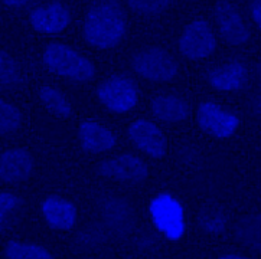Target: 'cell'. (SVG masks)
Masks as SVG:
<instances>
[{
    "label": "cell",
    "mask_w": 261,
    "mask_h": 259,
    "mask_svg": "<svg viewBox=\"0 0 261 259\" xmlns=\"http://www.w3.org/2000/svg\"><path fill=\"white\" fill-rule=\"evenodd\" d=\"M126 32V16L116 2H100L88 10L84 36L93 46L107 49L116 46Z\"/></svg>",
    "instance_id": "cell-1"
},
{
    "label": "cell",
    "mask_w": 261,
    "mask_h": 259,
    "mask_svg": "<svg viewBox=\"0 0 261 259\" xmlns=\"http://www.w3.org/2000/svg\"><path fill=\"white\" fill-rule=\"evenodd\" d=\"M43 62L52 72L75 81H88L95 74V68L88 59L62 43L48 45L43 52Z\"/></svg>",
    "instance_id": "cell-2"
},
{
    "label": "cell",
    "mask_w": 261,
    "mask_h": 259,
    "mask_svg": "<svg viewBox=\"0 0 261 259\" xmlns=\"http://www.w3.org/2000/svg\"><path fill=\"white\" fill-rule=\"evenodd\" d=\"M133 68L139 75L153 81H169L177 72L176 61L160 48L139 52L133 59Z\"/></svg>",
    "instance_id": "cell-3"
},
{
    "label": "cell",
    "mask_w": 261,
    "mask_h": 259,
    "mask_svg": "<svg viewBox=\"0 0 261 259\" xmlns=\"http://www.w3.org/2000/svg\"><path fill=\"white\" fill-rule=\"evenodd\" d=\"M153 222L162 234L170 239H179L184 231V210L182 206L169 194H159L150 203Z\"/></svg>",
    "instance_id": "cell-4"
},
{
    "label": "cell",
    "mask_w": 261,
    "mask_h": 259,
    "mask_svg": "<svg viewBox=\"0 0 261 259\" xmlns=\"http://www.w3.org/2000/svg\"><path fill=\"white\" fill-rule=\"evenodd\" d=\"M98 98L107 108L124 112L136 105L137 90L127 76L114 75L100 85Z\"/></svg>",
    "instance_id": "cell-5"
},
{
    "label": "cell",
    "mask_w": 261,
    "mask_h": 259,
    "mask_svg": "<svg viewBox=\"0 0 261 259\" xmlns=\"http://www.w3.org/2000/svg\"><path fill=\"white\" fill-rule=\"evenodd\" d=\"M179 49L189 59H202L215 49V36L205 20H194L186 26L179 41Z\"/></svg>",
    "instance_id": "cell-6"
},
{
    "label": "cell",
    "mask_w": 261,
    "mask_h": 259,
    "mask_svg": "<svg viewBox=\"0 0 261 259\" xmlns=\"http://www.w3.org/2000/svg\"><path fill=\"white\" fill-rule=\"evenodd\" d=\"M198 124L203 131L218 138H227L236 133L240 120L232 112L221 108L214 102H203L198 108Z\"/></svg>",
    "instance_id": "cell-7"
},
{
    "label": "cell",
    "mask_w": 261,
    "mask_h": 259,
    "mask_svg": "<svg viewBox=\"0 0 261 259\" xmlns=\"http://www.w3.org/2000/svg\"><path fill=\"white\" fill-rule=\"evenodd\" d=\"M98 173L110 179L121 180V182L139 183L147 177L149 170L143 160H140L136 156L124 154L116 159L102 161L98 166Z\"/></svg>",
    "instance_id": "cell-8"
},
{
    "label": "cell",
    "mask_w": 261,
    "mask_h": 259,
    "mask_svg": "<svg viewBox=\"0 0 261 259\" xmlns=\"http://www.w3.org/2000/svg\"><path fill=\"white\" fill-rule=\"evenodd\" d=\"M215 17L218 22L222 38L229 45H243L250 39V32L241 15L231 3L218 2L215 5Z\"/></svg>",
    "instance_id": "cell-9"
},
{
    "label": "cell",
    "mask_w": 261,
    "mask_h": 259,
    "mask_svg": "<svg viewBox=\"0 0 261 259\" xmlns=\"http://www.w3.org/2000/svg\"><path fill=\"white\" fill-rule=\"evenodd\" d=\"M128 134L136 146L144 153H147L149 156L159 159L166 154V149H168L166 137L150 121L137 120L130 126Z\"/></svg>",
    "instance_id": "cell-10"
},
{
    "label": "cell",
    "mask_w": 261,
    "mask_h": 259,
    "mask_svg": "<svg viewBox=\"0 0 261 259\" xmlns=\"http://www.w3.org/2000/svg\"><path fill=\"white\" fill-rule=\"evenodd\" d=\"M34 168L32 156L23 149H12L0 154V179L8 183L26 180Z\"/></svg>",
    "instance_id": "cell-11"
},
{
    "label": "cell",
    "mask_w": 261,
    "mask_h": 259,
    "mask_svg": "<svg viewBox=\"0 0 261 259\" xmlns=\"http://www.w3.org/2000/svg\"><path fill=\"white\" fill-rule=\"evenodd\" d=\"M71 22L69 10L61 3H49L36 8L31 13V23L43 34H57L64 31Z\"/></svg>",
    "instance_id": "cell-12"
},
{
    "label": "cell",
    "mask_w": 261,
    "mask_h": 259,
    "mask_svg": "<svg viewBox=\"0 0 261 259\" xmlns=\"http://www.w3.org/2000/svg\"><path fill=\"white\" fill-rule=\"evenodd\" d=\"M210 84L221 91H237L241 90L248 79L247 68L240 62H231L214 69L208 76Z\"/></svg>",
    "instance_id": "cell-13"
},
{
    "label": "cell",
    "mask_w": 261,
    "mask_h": 259,
    "mask_svg": "<svg viewBox=\"0 0 261 259\" xmlns=\"http://www.w3.org/2000/svg\"><path fill=\"white\" fill-rule=\"evenodd\" d=\"M42 212L46 222L57 229H69L75 223V206L59 196H51L43 202Z\"/></svg>",
    "instance_id": "cell-14"
},
{
    "label": "cell",
    "mask_w": 261,
    "mask_h": 259,
    "mask_svg": "<svg viewBox=\"0 0 261 259\" xmlns=\"http://www.w3.org/2000/svg\"><path fill=\"white\" fill-rule=\"evenodd\" d=\"M78 137L83 149L90 153H102L113 149L116 144V137L111 131L91 121L81 124Z\"/></svg>",
    "instance_id": "cell-15"
},
{
    "label": "cell",
    "mask_w": 261,
    "mask_h": 259,
    "mask_svg": "<svg viewBox=\"0 0 261 259\" xmlns=\"http://www.w3.org/2000/svg\"><path fill=\"white\" fill-rule=\"evenodd\" d=\"M152 109L156 117L169 123L182 121L189 114V107L185 101L173 95L154 98L152 102Z\"/></svg>",
    "instance_id": "cell-16"
},
{
    "label": "cell",
    "mask_w": 261,
    "mask_h": 259,
    "mask_svg": "<svg viewBox=\"0 0 261 259\" xmlns=\"http://www.w3.org/2000/svg\"><path fill=\"white\" fill-rule=\"evenodd\" d=\"M236 236L245 246L261 251V215L243 217L236 226Z\"/></svg>",
    "instance_id": "cell-17"
},
{
    "label": "cell",
    "mask_w": 261,
    "mask_h": 259,
    "mask_svg": "<svg viewBox=\"0 0 261 259\" xmlns=\"http://www.w3.org/2000/svg\"><path fill=\"white\" fill-rule=\"evenodd\" d=\"M39 98L43 102V105L57 117L67 118L72 112L71 104L68 102L67 98L52 87H42L39 91Z\"/></svg>",
    "instance_id": "cell-18"
},
{
    "label": "cell",
    "mask_w": 261,
    "mask_h": 259,
    "mask_svg": "<svg viewBox=\"0 0 261 259\" xmlns=\"http://www.w3.org/2000/svg\"><path fill=\"white\" fill-rule=\"evenodd\" d=\"M6 256L9 259H52L51 253L42 246L20 242H9Z\"/></svg>",
    "instance_id": "cell-19"
},
{
    "label": "cell",
    "mask_w": 261,
    "mask_h": 259,
    "mask_svg": "<svg viewBox=\"0 0 261 259\" xmlns=\"http://www.w3.org/2000/svg\"><path fill=\"white\" fill-rule=\"evenodd\" d=\"M20 112L16 107L6 101L0 100V134H9L16 131L20 126Z\"/></svg>",
    "instance_id": "cell-20"
},
{
    "label": "cell",
    "mask_w": 261,
    "mask_h": 259,
    "mask_svg": "<svg viewBox=\"0 0 261 259\" xmlns=\"http://www.w3.org/2000/svg\"><path fill=\"white\" fill-rule=\"evenodd\" d=\"M20 81V68L8 52L0 49V84L13 85Z\"/></svg>",
    "instance_id": "cell-21"
},
{
    "label": "cell",
    "mask_w": 261,
    "mask_h": 259,
    "mask_svg": "<svg viewBox=\"0 0 261 259\" xmlns=\"http://www.w3.org/2000/svg\"><path fill=\"white\" fill-rule=\"evenodd\" d=\"M128 5L135 9L136 12L153 15V13H159L162 10H165L170 3L166 0H140V2H130Z\"/></svg>",
    "instance_id": "cell-22"
},
{
    "label": "cell",
    "mask_w": 261,
    "mask_h": 259,
    "mask_svg": "<svg viewBox=\"0 0 261 259\" xmlns=\"http://www.w3.org/2000/svg\"><path fill=\"white\" fill-rule=\"evenodd\" d=\"M202 225L205 231L212 232V234H219L225 227V217L218 212H210L208 215L202 217Z\"/></svg>",
    "instance_id": "cell-23"
},
{
    "label": "cell",
    "mask_w": 261,
    "mask_h": 259,
    "mask_svg": "<svg viewBox=\"0 0 261 259\" xmlns=\"http://www.w3.org/2000/svg\"><path fill=\"white\" fill-rule=\"evenodd\" d=\"M19 206V199L15 194L10 193H0V225L5 222V219L10 212Z\"/></svg>",
    "instance_id": "cell-24"
},
{
    "label": "cell",
    "mask_w": 261,
    "mask_h": 259,
    "mask_svg": "<svg viewBox=\"0 0 261 259\" xmlns=\"http://www.w3.org/2000/svg\"><path fill=\"white\" fill-rule=\"evenodd\" d=\"M251 16H253L255 25L261 29V2L251 3Z\"/></svg>",
    "instance_id": "cell-25"
},
{
    "label": "cell",
    "mask_w": 261,
    "mask_h": 259,
    "mask_svg": "<svg viewBox=\"0 0 261 259\" xmlns=\"http://www.w3.org/2000/svg\"><path fill=\"white\" fill-rule=\"evenodd\" d=\"M9 6H23V5H28V2H5Z\"/></svg>",
    "instance_id": "cell-26"
},
{
    "label": "cell",
    "mask_w": 261,
    "mask_h": 259,
    "mask_svg": "<svg viewBox=\"0 0 261 259\" xmlns=\"http://www.w3.org/2000/svg\"><path fill=\"white\" fill-rule=\"evenodd\" d=\"M219 259H247L244 256H238V255H225V256H222V258Z\"/></svg>",
    "instance_id": "cell-27"
},
{
    "label": "cell",
    "mask_w": 261,
    "mask_h": 259,
    "mask_svg": "<svg viewBox=\"0 0 261 259\" xmlns=\"http://www.w3.org/2000/svg\"><path fill=\"white\" fill-rule=\"evenodd\" d=\"M258 75H260V78H261V64L258 65Z\"/></svg>",
    "instance_id": "cell-28"
}]
</instances>
